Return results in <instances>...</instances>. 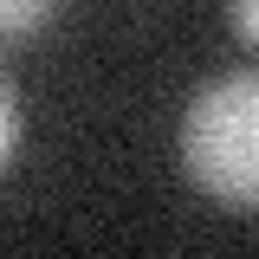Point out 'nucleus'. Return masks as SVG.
Masks as SVG:
<instances>
[{
	"mask_svg": "<svg viewBox=\"0 0 259 259\" xmlns=\"http://www.w3.org/2000/svg\"><path fill=\"white\" fill-rule=\"evenodd\" d=\"M182 168L194 188L259 214V65L221 71L182 110Z\"/></svg>",
	"mask_w": 259,
	"mask_h": 259,
	"instance_id": "1",
	"label": "nucleus"
},
{
	"mask_svg": "<svg viewBox=\"0 0 259 259\" xmlns=\"http://www.w3.org/2000/svg\"><path fill=\"white\" fill-rule=\"evenodd\" d=\"M52 13H59V0H0V46H20L32 32H46Z\"/></svg>",
	"mask_w": 259,
	"mask_h": 259,
	"instance_id": "2",
	"label": "nucleus"
},
{
	"mask_svg": "<svg viewBox=\"0 0 259 259\" xmlns=\"http://www.w3.org/2000/svg\"><path fill=\"white\" fill-rule=\"evenodd\" d=\"M227 26H233L240 46H253V52H259V0H227Z\"/></svg>",
	"mask_w": 259,
	"mask_h": 259,
	"instance_id": "3",
	"label": "nucleus"
},
{
	"mask_svg": "<svg viewBox=\"0 0 259 259\" xmlns=\"http://www.w3.org/2000/svg\"><path fill=\"white\" fill-rule=\"evenodd\" d=\"M13 143H20V104H13L7 78H0V168H7V156H13Z\"/></svg>",
	"mask_w": 259,
	"mask_h": 259,
	"instance_id": "4",
	"label": "nucleus"
}]
</instances>
